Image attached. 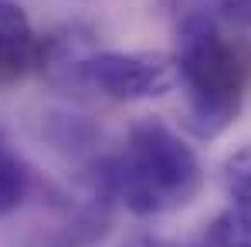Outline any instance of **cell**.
<instances>
[{"label":"cell","instance_id":"obj_6","mask_svg":"<svg viewBox=\"0 0 251 247\" xmlns=\"http://www.w3.org/2000/svg\"><path fill=\"white\" fill-rule=\"evenodd\" d=\"M31 186H34L31 166L10 149L3 129H0V217L21 210L24 200L31 197Z\"/></svg>","mask_w":251,"mask_h":247},{"label":"cell","instance_id":"obj_9","mask_svg":"<svg viewBox=\"0 0 251 247\" xmlns=\"http://www.w3.org/2000/svg\"><path fill=\"white\" fill-rule=\"evenodd\" d=\"M204 3H207V14H214L217 21L251 27V0H204Z\"/></svg>","mask_w":251,"mask_h":247},{"label":"cell","instance_id":"obj_2","mask_svg":"<svg viewBox=\"0 0 251 247\" xmlns=\"http://www.w3.org/2000/svg\"><path fill=\"white\" fill-rule=\"evenodd\" d=\"M173 61L187 91V129L214 139L234 125L251 85V44L227 38L214 14L194 10L180 21Z\"/></svg>","mask_w":251,"mask_h":247},{"label":"cell","instance_id":"obj_10","mask_svg":"<svg viewBox=\"0 0 251 247\" xmlns=\"http://www.w3.org/2000/svg\"><path fill=\"white\" fill-rule=\"evenodd\" d=\"M123 247H180L173 244V241H167V237H153V234H139V237H129Z\"/></svg>","mask_w":251,"mask_h":247},{"label":"cell","instance_id":"obj_8","mask_svg":"<svg viewBox=\"0 0 251 247\" xmlns=\"http://www.w3.org/2000/svg\"><path fill=\"white\" fill-rule=\"evenodd\" d=\"M207 247H251V210L231 206L210 227Z\"/></svg>","mask_w":251,"mask_h":247},{"label":"cell","instance_id":"obj_1","mask_svg":"<svg viewBox=\"0 0 251 247\" xmlns=\"http://www.w3.org/2000/svg\"><path fill=\"white\" fill-rule=\"evenodd\" d=\"M92 183L136 217H160L194 203L204 186V166L163 119H139L123 149L95 163Z\"/></svg>","mask_w":251,"mask_h":247},{"label":"cell","instance_id":"obj_4","mask_svg":"<svg viewBox=\"0 0 251 247\" xmlns=\"http://www.w3.org/2000/svg\"><path fill=\"white\" fill-rule=\"evenodd\" d=\"M41 38L27 10L14 0H0V88L17 85L38 68Z\"/></svg>","mask_w":251,"mask_h":247},{"label":"cell","instance_id":"obj_7","mask_svg":"<svg viewBox=\"0 0 251 247\" xmlns=\"http://www.w3.org/2000/svg\"><path fill=\"white\" fill-rule=\"evenodd\" d=\"M224 190L234 200V206L251 210V142L224 159Z\"/></svg>","mask_w":251,"mask_h":247},{"label":"cell","instance_id":"obj_5","mask_svg":"<svg viewBox=\"0 0 251 247\" xmlns=\"http://www.w3.org/2000/svg\"><path fill=\"white\" fill-rule=\"evenodd\" d=\"M95 51L92 34L82 27H61L54 34L41 38V51H38V68L54 88H85V61Z\"/></svg>","mask_w":251,"mask_h":247},{"label":"cell","instance_id":"obj_3","mask_svg":"<svg viewBox=\"0 0 251 247\" xmlns=\"http://www.w3.org/2000/svg\"><path fill=\"white\" fill-rule=\"evenodd\" d=\"M85 88L112 102L160 98L176 88V61L163 51H92L85 61Z\"/></svg>","mask_w":251,"mask_h":247}]
</instances>
